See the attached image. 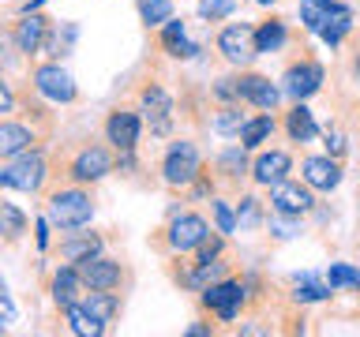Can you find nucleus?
I'll list each match as a JSON object with an SVG mask.
<instances>
[{
  "label": "nucleus",
  "instance_id": "1",
  "mask_svg": "<svg viewBox=\"0 0 360 337\" xmlns=\"http://www.w3.org/2000/svg\"><path fill=\"white\" fill-rule=\"evenodd\" d=\"M109 173H117V150L109 143H98V139H86L72 146L64 154V161H56V180H68V184H86L94 187L98 180H105Z\"/></svg>",
  "mask_w": 360,
  "mask_h": 337
},
{
  "label": "nucleus",
  "instance_id": "2",
  "mask_svg": "<svg viewBox=\"0 0 360 337\" xmlns=\"http://www.w3.org/2000/svg\"><path fill=\"white\" fill-rule=\"evenodd\" d=\"M45 218L56 232H72V229H86L94 221V191L86 184H56L45 187Z\"/></svg>",
  "mask_w": 360,
  "mask_h": 337
},
{
  "label": "nucleus",
  "instance_id": "3",
  "mask_svg": "<svg viewBox=\"0 0 360 337\" xmlns=\"http://www.w3.org/2000/svg\"><path fill=\"white\" fill-rule=\"evenodd\" d=\"M207 232H210V221L202 218V213H195V210H173V213H169V221L150 236V244L162 255L176 258V255H191V251H195Z\"/></svg>",
  "mask_w": 360,
  "mask_h": 337
},
{
  "label": "nucleus",
  "instance_id": "4",
  "mask_svg": "<svg viewBox=\"0 0 360 337\" xmlns=\"http://www.w3.org/2000/svg\"><path fill=\"white\" fill-rule=\"evenodd\" d=\"M49 180H53V161L45 157V146L0 161V187L22 191V195H45Z\"/></svg>",
  "mask_w": 360,
  "mask_h": 337
},
{
  "label": "nucleus",
  "instance_id": "5",
  "mask_svg": "<svg viewBox=\"0 0 360 337\" xmlns=\"http://www.w3.org/2000/svg\"><path fill=\"white\" fill-rule=\"evenodd\" d=\"M158 173H162V184H165L169 191H188L191 184H195V176L202 173V154H199V146L191 143V139H173V143L165 146Z\"/></svg>",
  "mask_w": 360,
  "mask_h": 337
},
{
  "label": "nucleus",
  "instance_id": "6",
  "mask_svg": "<svg viewBox=\"0 0 360 337\" xmlns=\"http://www.w3.org/2000/svg\"><path fill=\"white\" fill-rule=\"evenodd\" d=\"M199 308L210 315V319L218 322H236L240 319V311L248 308V285L240 277H221L214 281V285H207L199 292Z\"/></svg>",
  "mask_w": 360,
  "mask_h": 337
},
{
  "label": "nucleus",
  "instance_id": "7",
  "mask_svg": "<svg viewBox=\"0 0 360 337\" xmlns=\"http://www.w3.org/2000/svg\"><path fill=\"white\" fill-rule=\"evenodd\" d=\"M30 90L41 94L49 105H75L79 101V86L68 67H60V60H41L30 64Z\"/></svg>",
  "mask_w": 360,
  "mask_h": 337
},
{
  "label": "nucleus",
  "instance_id": "8",
  "mask_svg": "<svg viewBox=\"0 0 360 337\" xmlns=\"http://www.w3.org/2000/svg\"><path fill=\"white\" fill-rule=\"evenodd\" d=\"M323 83H326V67L304 49H300L297 60H289L285 72H281V94L292 98V101H308L311 94L323 90Z\"/></svg>",
  "mask_w": 360,
  "mask_h": 337
},
{
  "label": "nucleus",
  "instance_id": "9",
  "mask_svg": "<svg viewBox=\"0 0 360 337\" xmlns=\"http://www.w3.org/2000/svg\"><path fill=\"white\" fill-rule=\"evenodd\" d=\"M49 139V131H41L38 124H30L27 117H0V161H8V157H19L27 150H38L45 146Z\"/></svg>",
  "mask_w": 360,
  "mask_h": 337
},
{
  "label": "nucleus",
  "instance_id": "10",
  "mask_svg": "<svg viewBox=\"0 0 360 337\" xmlns=\"http://www.w3.org/2000/svg\"><path fill=\"white\" fill-rule=\"evenodd\" d=\"M79 277H83L86 289H105V292H124L131 285V270L105 251H98L94 258L79 263Z\"/></svg>",
  "mask_w": 360,
  "mask_h": 337
},
{
  "label": "nucleus",
  "instance_id": "11",
  "mask_svg": "<svg viewBox=\"0 0 360 337\" xmlns=\"http://www.w3.org/2000/svg\"><path fill=\"white\" fill-rule=\"evenodd\" d=\"M139 112H143V120L150 124V135H158V139H165V135L173 131L176 105H173V98H169V90L162 83H154V79H146L139 86Z\"/></svg>",
  "mask_w": 360,
  "mask_h": 337
},
{
  "label": "nucleus",
  "instance_id": "12",
  "mask_svg": "<svg viewBox=\"0 0 360 337\" xmlns=\"http://www.w3.org/2000/svg\"><path fill=\"white\" fill-rule=\"evenodd\" d=\"M214 49L221 53L225 64L233 67H248L255 60V27L252 22H225V27L214 34Z\"/></svg>",
  "mask_w": 360,
  "mask_h": 337
},
{
  "label": "nucleus",
  "instance_id": "13",
  "mask_svg": "<svg viewBox=\"0 0 360 337\" xmlns=\"http://www.w3.org/2000/svg\"><path fill=\"white\" fill-rule=\"evenodd\" d=\"M101 135H105V143L117 154L135 150V146H139V135H143V112L131 109V105L109 109L105 112V124H101Z\"/></svg>",
  "mask_w": 360,
  "mask_h": 337
},
{
  "label": "nucleus",
  "instance_id": "14",
  "mask_svg": "<svg viewBox=\"0 0 360 337\" xmlns=\"http://www.w3.org/2000/svg\"><path fill=\"white\" fill-rule=\"evenodd\" d=\"M236 101L252 105L259 112H274L281 101V86L270 83V75L252 72V67H236Z\"/></svg>",
  "mask_w": 360,
  "mask_h": 337
},
{
  "label": "nucleus",
  "instance_id": "15",
  "mask_svg": "<svg viewBox=\"0 0 360 337\" xmlns=\"http://www.w3.org/2000/svg\"><path fill=\"white\" fill-rule=\"evenodd\" d=\"M266 202H270V210H278V213H292V218H308V213L315 210V191L304 184V180H278L274 187H266Z\"/></svg>",
  "mask_w": 360,
  "mask_h": 337
},
{
  "label": "nucleus",
  "instance_id": "16",
  "mask_svg": "<svg viewBox=\"0 0 360 337\" xmlns=\"http://www.w3.org/2000/svg\"><path fill=\"white\" fill-rule=\"evenodd\" d=\"M300 180L315 191V195H330V191L342 184V157L304 154L300 157Z\"/></svg>",
  "mask_w": 360,
  "mask_h": 337
},
{
  "label": "nucleus",
  "instance_id": "17",
  "mask_svg": "<svg viewBox=\"0 0 360 337\" xmlns=\"http://www.w3.org/2000/svg\"><path fill=\"white\" fill-rule=\"evenodd\" d=\"M49 27L53 22L45 19L41 11H22V15L11 22V38L19 45L22 60L34 64V56H41V41H45V34H49Z\"/></svg>",
  "mask_w": 360,
  "mask_h": 337
},
{
  "label": "nucleus",
  "instance_id": "18",
  "mask_svg": "<svg viewBox=\"0 0 360 337\" xmlns=\"http://www.w3.org/2000/svg\"><path fill=\"white\" fill-rule=\"evenodd\" d=\"M98 251H105V236L101 232H79V229H72V232H64L60 240H56V263H72V266H79V263H86V258H94Z\"/></svg>",
  "mask_w": 360,
  "mask_h": 337
},
{
  "label": "nucleus",
  "instance_id": "19",
  "mask_svg": "<svg viewBox=\"0 0 360 337\" xmlns=\"http://www.w3.org/2000/svg\"><path fill=\"white\" fill-rule=\"evenodd\" d=\"M83 296H86V285H83V277H79V266L60 263L49 274V300H53V308L64 311V308H72V303H79Z\"/></svg>",
  "mask_w": 360,
  "mask_h": 337
},
{
  "label": "nucleus",
  "instance_id": "20",
  "mask_svg": "<svg viewBox=\"0 0 360 337\" xmlns=\"http://www.w3.org/2000/svg\"><path fill=\"white\" fill-rule=\"evenodd\" d=\"M210 173L221 180V184H229V187H240L248 176H252V161H248V150L240 143L236 146H225V150L214 154V161H210Z\"/></svg>",
  "mask_w": 360,
  "mask_h": 337
},
{
  "label": "nucleus",
  "instance_id": "21",
  "mask_svg": "<svg viewBox=\"0 0 360 337\" xmlns=\"http://www.w3.org/2000/svg\"><path fill=\"white\" fill-rule=\"evenodd\" d=\"M292 173V154L289 150H259L252 157V184L255 187H274L278 180Z\"/></svg>",
  "mask_w": 360,
  "mask_h": 337
},
{
  "label": "nucleus",
  "instance_id": "22",
  "mask_svg": "<svg viewBox=\"0 0 360 337\" xmlns=\"http://www.w3.org/2000/svg\"><path fill=\"white\" fill-rule=\"evenodd\" d=\"M154 34H158V45H162V49H165L169 56H173V60H191V56L199 53V45L188 38L184 19H165Z\"/></svg>",
  "mask_w": 360,
  "mask_h": 337
},
{
  "label": "nucleus",
  "instance_id": "23",
  "mask_svg": "<svg viewBox=\"0 0 360 337\" xmlns=\"http://www.w3.org/2000/svg\"><path fill=\"white\" fill-rule=\"evenodd\" d=\"M353 30V8L349 4H342V0H330L326 4V15H323V22H319V38L330 45V49H338V45L345 41V34Z\"/></svg>",
  "mask_w": 360,
  "mask_h": 337
},
{
  "label": "nucleus",
  "instance_id": "24",
  "mask_svg": "<svg viewBox=\"0 0 360 337\" xmlns=\"http://www.w3.org/2000/svg\"><path fill=\"white\" fill-rule=\"evenodd\" d=\"M60 315H64V330H68V333H75V337H101V333L109 330V326L101 322V319L86 308L83 300L72 303V308H64Z\"/></svg>",
  "mask_w": 360,
  "mask_h": 337
},
{
  "label": "nucleus",
  "instance_id": "25",
  "mask_svg": "<svg viewBox=\"0 0 360 337\" xmlns=\"http://www.w3.org/2000/svg\"><path fill=\"white\" fill-rule=\"evenodd\" d=\"M281 128H285V135H289V143H297V146H304V143H311L315 135H319V124H315V117H311V109L304 105V101H297L289 112H285V120H281Z\"/></svg>",
  "mask_w": 360,
  "mask_h": 337
},
{
  "label": "nucleus",
  "instance_id": "26",
  "mask_svg": "<svg viewBox=\"0 0 360 337\" xmlns=\"http://www.w3.org/2000/svg\"><path fill=\"white\" fill-rule=\"evenodd\" d=\"M83 303L90 311L98 315L105 326H112V322H120V315H124V292H105V289H86V296H83Z\"/></svg>",
  "mask_w": 360,
  "mask_h": 337
},
{
  "label": "nucleus",
  "instance_id": "27",
  "mask_svg": "<svg viewBox=\"0 0 360 337\" xmlns=\"http://www.w3.org/2000/svg\"><path fill=\"white\" fill-rule=\"evenodd\" d=\"M278 131V120H274V112H255V117H248L244 120V128H240V146L244 150H259L263 143H270V135Z\"/></svg>",
  "mask_w": 360,
  "mask_h": 337
},
{
  "label": "nucleus",
  "instance_id": "28",
  "mask_svg": "<svg viewBox=\"0 0 360 337\" xmlns=\"http://www.w3.org/2000/svg\"><path fill=\"white\" fill-rule=\"evenodd\" d=\"M285 41H289V27H285V19H281V15H270V19H263L255 27V53L259 56L285 49Z\"/></svg>",
  "mask_w": 360,
  "mask_h": 337
},
{
  "label": "nucleus",
  "instance_id": "29",
  "mask_svg": "<svg viewBox=\"0 0 360 337\" xmlns=\"http://www.w3.org/2000/svg\"><path fill=\"white\" fill-rule=\"evenodd\" d=\"M30 229V218L22 213L15 202L0 199V244H19Z\"/></svg>",
  "mask_w": 360,
  "mask_h": 337
},
{
  "label": "nucleus",
  "instance_id": "30",
  "mask_svg": "<svg viewBox=\"0 0 360 337\" xmlns=\"http://www.w3.org/2000/svg\"><path fill=\"white\" fill-rule=\"evenodd\" d=\"M244 120H248V112H244L240 101H233V105H218L210 112V128L218 135H225V139H236L240 128H244Z\"/></svg>",
  "mask_w": 360,
  "mask_h": 337
},
{
  "label": "nucleus",
  "instance_id": "31",
  "mask_svg": "<svg viewBox=\"0 0 360 337\" xmlns=\"http://www.w3.org/2000/svg\"><path fill=\"white\" fill-rule=\"evenodd\" d=\"M225 240H229L225 232L210 229L207 236H202V244L195 247V251H191V255H176V258H188V263H195V266H202V263H214V258H221V255H225Z\"/></svg>",
  "mask_w": 360,
  "mask_h": 337
},
{
  "label": "nucleus",
  "instance_id": "32",
  "mask_svg": "<svg viewBox=\"0 0 360 337\" xmlns=\"http://www.w3.org/2000/svg\"><path fill=\"white\" fill-rule=\"evenodd\" d=\"M139 4V19L146 30H158L165 19H173V0H135Z\"/></svg>",
  "mask_w": 360,
  "mask_h": 337
},
{
  "label": "nucleus",
  "instance_id": "33",
  "mask_svg": "<svg viewBox=\"0 0 360 337\" xmlns=\"http://www.w3.org/2000/svg\"><path fill=\"white\" fill-rule=\"evenodd\" d=\"M210 218H214V229L225 232V236H233L240 229V225H236V206L221 195H210Z\"/></svg>",
  "mask_w": 360,
  "mask_h": 337
},
{
  "label": "nucleus",
  "instance_id": "34",
  "mask_svg": "<svg viewBox=\"0 0 360 337\" xmlns=\"http://www.w3.org/2000/svg\"><path fill=\"white\" fill-rule=\"evenodd\" d=\"M326 285H330L334 292L338 289H356L360 292V270L349 266V263H330L326 266Z\"/></svg>",
  "mask_w": 360,
  "mask_h": 337
},
{
  "label": "nucleus",
  "instance_id": "35",
  "mask_svg": "<svg viewBox=\"0 0 360 337\" xmlns=\"http://www.w3.org/2000/svg\"><path fill=\"white\" fill-rule=\"evenodd\" d=\"M266 229L274 232V240H292L304 225H300V218H292V213H278V210H270L266 213Z\"/></svg>",
  "mask_w": 360,
  "mask_h": 337
},
{
  "label": "nucleus",
  "instance_id": "36",
  "mask_svg": "<svg viewBox=\"0 0 360 337\" xmlns=\"http://www.w3.org/2000/svg\"><path fill=\"white\" fill-rule=\"evenodd\" d=\"M236 11V0H199V19L207 22H221Z\"/></svg>",
  "mask_w": 360,
  "mask_h": 337
},
{
  "label": "nucleus",
  "instance_id": "37",
  "mask_svg": "<svg viewBox=\"0 0 360 337\" xmlns=\"http://www.w3.org/2000/svg\"><path fill=\"white\" fill-rule=\"evenodd\" d=\"M259 218H263V202H259L255 195H244L240 202H236V225H240V229H252Z\"/></svg>",
  "mask_w": 360,
  "mask_h": 337
},
{
  "label": "nucleus",
  "instance_id": "38",
  "mask_svg": "<svg viewBox=\"0 0 360 337\" xmlns=\"http://www.w3.org/2000/svg\"><path fill=\"white\" fill-rule=\"evenodd\" d=\"M326 4H330V0H300V22H304L311 34L319 30V22H323V15H326Z\"/></svg>",
  "mask_w": 360,
  "mask_h": 337
},
{
  "label": "nucleus",
  "instance_id": "39",
  "mask_svg": "<svg viewBox=\"0 0 360 337\" xmlns=\"http://www.w3.org/2000/svg\"><path fill=\"white\" fill-rule=\"evenodd\" d=\"M19 60H22V53H19L15 38H11V27H4V30H0V72L15 67Z\"/></svg>",
  "mask_w": 360,
  "mask_h": 337
},
{
  "label": "nucleus",
  "instance_id": "40",
  "mask_svg": "<svg viewBox=\"0 0 360 337\" xmlns=\"http://www.w3.org/2000/svg\"><path fill=\"white\" fill-rule=\"evenodd\" d=\"M11 112H19V90L0 72V117H11Z\"/></svg>",
  "mask_w": 360,
  "mask_h": 337
},
{
  "label": "nucleus",
  "instance_id": "41",
  "mask_svg": "<svg viewBox=\"0 0 360 337\" xmlns=\"http://www.w3.org/2000/svg\"><path fill=\"white\" fill-rule=\"evenodd\" d=\"M34 229H38V232H34V240H38V247H41V251H49V229H53V225H49V218L41 213V218L34 221Z\"/></svg>",
  "mask_w": 360,
  "mask_h": 337
},
{
  "label": "nucleus",
  "instance_id": "42",
  "mask_svg": "<svg viewBox=\"0 0 360 337\" xmlns=\"http://www.w3.org/2000/svg\"><path fill=\"white\" fill-rule=\"evenodd\" d=\"M326 154H330V157L345 154V135L342 131H326Z\"/></svg>",
  "mask_w": 360,
  "mask_h": 337
},
{
  "label": "nucleus",
  "instance_id": "43",
  "mask_svg": "<svg viewBox=\"0 0 360 337\" xmlns=\"http://www.w3.org/2000/svg\"><path fill=\"white\" fill-rule=\"evenodd\" d=\"M184 333H188V337H210V333H218V330H214V326H207V322H191Z\"/></svg>",
  "mask_w": 360,
  "mask_h": 337
},
{
  "label": "nucleus",
  "instance_id": "44",
  "mask_svg": "<svg viewBox=\"0 0 360 337\" xmlns=\"http://www.w3.org/2000/svg\"><path fill=\"white\" fill-rule=\"evenodd\" d=\"M353 72H356V79H360V49H356V56H353Z\"/></svg>",
  "mask_w": 360,
  "mask_h": 337
},
{
  "label": "nucleus",
  "instance_id": "45",
  "mask_svg": "<svg viewBox=\"0 0 360 337\" xmlns=\"http://www.w3.org/2000/svg\"><path fill=\"white\" fill-rule=\"evenodd\" d=\"M0 296H8V281L4 277H0Z\"/></svg>",
  "mask_w": 360,
  "mask_h": 337
},
{
  "label": "nucleus",
  "instance_id": "46",
  "mask_svg": "<svg viewBox=\"0 0 360 337\" xmlns=\"http://www.w3.org/2000/svg\"><path fill=\"white\" fill-rule=\"evenodd\" d=\"M255 4H263V8H270V4H274V0H255Z\"/></svg>",
  "mask_w": 360,
  "mask_h": 337
},
{
  "label": "nucleus",
  "instance_id": "47",
  "mask_svg": "<svg viewBox=\"0 0 360 337\" xmlns=\"http://www.w3.org/2000/svg\"><path fill=\"white\" fill-rule=\"evenodd\" d=\"M0 333H4V326H0Z\"/></svg>",
  "mask_w": 360,
  "mask_h": 337
}]
</instances>
